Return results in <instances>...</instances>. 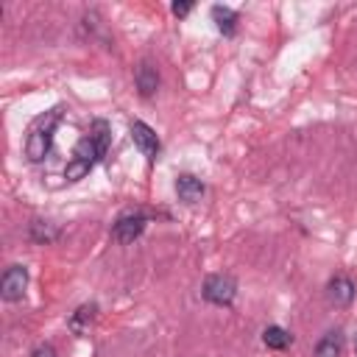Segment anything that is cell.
Here are the masks:
<instances>
[{
  "mask_svg": "<svg viewBox=\"0 0 357 357\" xmlns=\"http://www.w3.org/2000/svg\"><path fill=\"white\" fill-rule=\"evenodd\" d=\"M62 106H53L51 112H45L28 131V140H26V156L31 162H42L48 153H51V145H53V131L62 120Z\"/></svg>",
  "mask_w": 357,
  "mask_h": 357,
  "instance_id": "obj_1",
  "label": "cell"
},
{
  "mask_svg": "<svg viewBox=\"0 0 357 357\" xmlns=\"http://www.w3.org/2000/svg\"><path fill=\"white\" fill-rule=\"evenodd\" d=\"M201 296L210 301V304H218V307H229L238 296V282L226 274H213L204 279L201 285Z\"/></svg>",
  "mask_w": 357,
  "mask_h": 357,
  "instance_id": "obj_2",
  "label": "cell"
},
{
  "mask_svg": "<svg viewBox=\"0 0 357 357\" xmlns=\"http://www.w3.org/2000/svg\"><path fill=\"white\" fill-rule=\"evenodd\" d=\"M28 288V268L26 265H9L3 279H0V296L6 301H20Z\"/></svg>",
  "mask_w": 357,
  "mask_h": 357,
  "instance_id": "obj_3",
  "label": "cell"
},
{
  "mask_svg": "<svg viewBox=\"0 0 357 357\" xmlns=\"http://www.w3.org/2000/svg\"><path fill=\"white\" fill-rule=\"evenodd\" d=\"M128 131H131V140H134L137 151H140L148 162H153V159L159 156V137H156V131H153L148 123H142V120H134V123L128 126Z\"/></svg>",
  "mask_w": 357,
  "mask_h": 357,
  "instance_id": "obj_4",
  "label": "cell"
},
{
  "mask_svg": "<svg viewBox=\"0 0 357 357\" xmlns=\"http://www.w3.org/2000/svg\"><path fill=\"white\" fill-rule=\"evenodd\" d=\"M142 232H145V215H123V218H117L115 226H112V240L120 243V246H128V243H134Z\"/></svg>",
  "mask_w": 357,
  "mask_h": 357,
  "instance_id": "obj_5",
  "label": "cell"
},
{
  "mask_svg": "<svg viewBox=\"0 0 357 357\" xmlns=\"http://www.w3.org/2000/svg\"><path fill=\"white\" fill-rule=\"evenodd\" d=\"M354 282L349 279V276H332L329 279V285H326V299H329V304H335V307H349L351 301H354Z\"/></svg>",
  "mask_w": 357,
  "mask_h": 357,
  "instance_id": "obj_6",
  "label": "cell"
},
{
  "mask_svg": "<svg viewBox=\"0 0 357 357\" xmlns=\"http://www.w3.org/2000/svg\"><path fill=\"white\" fill-rule=\"evenodd\" d=\"M176 196L185 204H199L204 199V182L196 178L193 173H182L176 178Z\"/></svg>",
  "mask_w": 357,
  "mask_h": 357,
  "instance_id": "obj_7",
  "label": "cell"
},
{
  "mask_svg": "<svg viewBox=\"0 0 357 357\" xmlns=\"http://www.w3.org/2000/svg\"><path fill=\"white\" fill-rule=\"evenodd\" d=\"M134 84L140 90L142 98H151L159 90V73L156 67H151V62H140V67L134 70Z\"/></svg>",
  "mask_w": 357,
  "mask_h": 357,
  "instance_id": "obj_8",
  "label": "cell"
},
{
  "mask_svg": "<svg viewBox=\"0 0 357 357\" xmlns=\"http://www.w3.org/2000/svg\"><path fill=\"white\" fill-rule=\"evenodd\" d=\"M340 351H343V332H340V329H329V332L315 343L313 357H340Z\"/></svg>",
  "mask_w": 357,
  "mask_h": 357,
  "instance_id": "obj_9",
  "label": "cell"
},
{
  "mask_svg": "<svg viewBox=\"0 0 357 357\" xmlns=\"http://www.w3.org/2000/svg\"><path fill=\"white\" fill-rule=\"evenodd\" d=\"M95 315H98V304H81V307H78V310L70 315V321H67L70 332L84 335V332L90 329V324L95 321Z\"/></svg>",
  "mask_w": 357,
  "mask_h": 357,
  "instance_id": "obj_10",
  "label": "cell"
},
{
  "mask_svg": "<svg viewBox=\"0 0 357 357\" xmlns=\"http://www.w3.org/2000/svg\"><path fill=\"white\" fill-rule=\"evenodd\" d=\"M213 20L224 37H232L238 28V12H232L229 6H213Z\"/></svg>",
  "mask_w": 357,
  "mask_h": 357,
  "instance_id": "obj_11",
  "label": "cell"
},
{
  "mask_svg": "<svg viewBox=\"0 0 357 357\" xmlns=\"http://www.w3.org/2000/svg\"><path fill=\"white\" fill-rule=\"evenodd\" d=\"M263 343L268 346V349H276V351H282V349H288L290 343H293V335L285 329V326H268L265 332H263Z\"/></svg>",
  "mask_w": 357,
  "mask_h": 357,
  "instance_id": "obj_12",
  "label": "cell"
},
{
  "mask_svg": "<svg viewBox=\"0 0 357 357\" xmlns=\"http://www.w3.org/2000/svg\"><path fill=\"white\" fill-rule=\"evenodd\" d=\"M28 235H31L34 243H53V240H59V229L53 224H48V221H34Z\"/></svg>",
  "mask_w": 357,
  "mask_h": 357,
  "instance_id": "obj_13",
  "label": "cell"
},
{
  "mask_svg": "<svg viewBox=\"0 0 357 357\" xmlns=\"http://www.w3.org/2000/svg\"><path fill=\"white\" fill-rule=\"evenodd\" d=\"M98 145H101V151L106 153L109 151V142H112V131H109V123L106 120H92V126H90V131H87Z\"/></svg>",
  "mask_w": 357,
  "mask_h": 357,
  "instance_id": "obj_14",
  "label": "cell"
},
{
  "mask_svg": "<svg viewBox=\"0 0 357 357\" xmlns=\"http://www.w3.org/2000/svg\"><path fill=\"white\" fill-rule=\"evenodd\" d=\"M92 167H95V165H90V162L73 156V159L67 162V167H65V178H67V182H81V178H84Z\"/></svg>",
  "mask_w": 357,
  "mask_h": 357,
  "instance_id": "obj_15",
  "label": "cell"
},
{
  "mask_svg": "<svg viewBox=\"0 0 357 357\" xmlns=\"http://www.w3.org/2000/svg\"><path fill=\"white\" fill-rule=\"evenodd\" d=\"M170 12H173L176 17H188V15L193 12V3H188V0H185V3H178V0H176V3L170 6Z\"/></svg>",
  "mask_w": 357,
  "mask_h": 357,
  "instance_id": "obj_16",
  "label": "cell"
},
{
  "mask_svg": "<svg viewBox=\"0 0 357 357\" xmlns=\"http://www.w3.org/2000/svg\"><path fill=\"white\" fill-rule=\"evenodd\" d=\"M34 357H59V354H56V349L51 343H42V346L34 349Z\"/></svg>",
  "mask_w": 357,
  "mask_h": 357,
  "instance_id": "obj_17",
  "label": "cell"
}]
</instances>
